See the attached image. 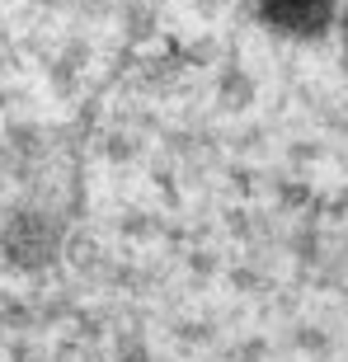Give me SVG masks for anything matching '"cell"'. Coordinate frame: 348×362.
<instances>
[{
  "label": "cell",
  "mask_w": 348,
  "mask_h": 362,
  "mask_svg": "<svg viewBox=\"0 0 348 362\" xmlns=\"http://www.w3.org/2000/svg\"><path fill=\"white\" fill-rule=\"evenodd\" d=\"M268 10L287 24H320L330 14V0H268Z\"/></svg>",
  "instance_id": "6da1fadb"
}]
</instances>
